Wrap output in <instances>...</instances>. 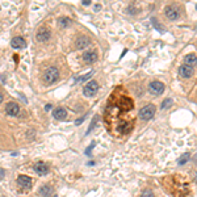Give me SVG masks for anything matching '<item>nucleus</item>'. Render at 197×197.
<instances>
[{"mask_svg": "<svg viewBox=\"0 0 197 197\" xmlns=\"http://www.w3.org/2000/svg\"><path fill=\"white\" fill-rule=\"evenodd\" d=\"M163 185L174 197H188L191 193V181L181 174H174L164 177Z\"/></svg>", "mask_w": 197, "mask_h": 197, "instance_id": "2", "label": "nucleus"}, {"mask_svg": "<svg viewBox=\"0 0 197 197\" xmlns=\"http://www.w3.org/2000/svg\"><path fill=\"white\" fill-rule=\"evenodd\" d=\"M149 91L151 95H162L163 91H164V85L163 83H160V82H152V83H150L149 85Z\"/></svg>", "mask_w": 197, "mask_h": 197, "instance_id": "7", "label": "nucleus"}, {"mask_svg": "<svg viewBox=\"0 0 197 197\" xmlns=\"http://www.w3.org/2000/svg\"><path fill=\"white\" fill-rule=\"evenodd\" d=\"M100 8H101V5H99V4H97V5L95 7V11H100Z\"/></svg>", "mask_w": 197, "mask_h": 197, "instance_id": "28", "label": "nucleus"}, {"mask_svg": "<svg viewBox=\"0 0 197 197\" xmlns=\"http://www.w3.org/2000/svg\"><path fill=\"white\" fill-rule=\"evenodd\" d=\"M3 101V96H2V94H0V103Z\"/></svg>", "mask_w": 197, "mask_h": 197, "instance_id": "29", "label": "nucleus"}, {"mask_svg": "<svg viewBox=\"0 0 197 197\" xmlns=\"http://www.w3.org/2000/svg\"><path fill=\"white\" fill-rule=\"evenodd\" d=\"M50 38V30L48 28H41L37 32V41L38 42H45Z\"/></svg>", "mask_w": 197, "mask_h": 197, "instance_id": "9", "label": "nucleus"}, {"mask_svg": "<svg viewBox=\"0 0 197 197\" xmlns=\"http://www.w3.org/2000/svg\"><path fill=\"white\" fill-rule=\"evenodd\" d=\"M75 44H76L78 49H83V48H85V46H88L89 44H91V39H89L88 37H79Z\"/></svg>", "mask_w": 197, "mask_h": 197, "instance_id": "16", "label": "nucleus"}, {"mask_svg": "<svg viewBox=\"0 0 197 197\" xmlns=\"http://www.w3.org/2000/svg\"><path fill=\"white\" fill-rule=\"evenodd\" d=\"M84 118L85 117H82V118H79V120H76V121H75V124H76V125H80L82 122H83V121H84Z\"/></svg>", "mask_w": 197, "mask_h": 197, "instance_id": "25", "label": "nucleus"}, {"mask_svg": "<svg viewBox=\"0 0 197 197\" xmlns=\"http://www.w3.org/2000/svg\"><path fill=\"white\" fill-rule=\"evenodd\" d=\"M11 45L15 49H24L25 48V41L21 37H15L11 41Z\"/></svg>", "mask_w": 197, "mask_h": 197, "instance_id": "14", "label": "nucleus"}, {"mask_svg": "<svg viewBox=\"0 0 197 197\" xmlns=\"http://www.w3.org/2000/svg\"><path fill=\"white\" fill-rule=\"evenodd\" d=\"M5 112H7V114H9V116H17L20 112V106L17 105L16 103H8L5 106Z\"/></svg>", "mask_w": 197, "mask_h": 197, "instance_id": "10", "label": "nucleus"}, {"mask_svg": "<svg viewBox=\"0 0 197 197\" xmlns=\"http://www.w3.org/2000/svg\"><path fill=\"white\" fill-rule=\"evenodd\" d=\"M141 197H155V195H154L152 191H150V189H145V191L142 192Z\"/></svg>", "mask_w": 197, "mask_h": 197, "instance_id": "21", "label": "nucleus"}, {"mask_svg": "<svg viewBox=\"0 0 197 197\" xmlns=\"http://www.w3.org/2000/svg\"><path fill=\"white\" fill-rule=\"evenodd\" d=\"M89 3H91V2H89V0H84V2H83V4H84V5H89Z\"/></svg>", "mask_w": 197, "mask_h": 197, "instance_id": "26", "label": "nucleus"}, {"mask_svg": "<svg viewBox=\"0 0 197 197\" xmlns=\"http://www.w3.org/2000/svg\"><path fill=\"white\" fill-rule=\"evenodd\" d=\"M184 62L185 64H188V66H196L197 64V57L195 54H188L187 57L184 58Z\"/></svg>", "mask_w": 197, "mask_h": 197, "instance_id": "17", "label": "nucleus"}, {"mask_svg": "<svg viewBox=\"0 0 197 197\" xmlns=\"http://www.w3.org/2000/svg\"><path fill=\"white\" fill-rule=\"evenodd\" d=\"M45 109H46V110H50V109H51V105H50V104H48V105L45 106Z\"/></svg>", "mask_w": 197, "mask_h": 197, "instance_id": "27", "label": "nucleus"}, {"mask_svg": "<svg viewBox=\"0 0 197 197\" xmlns=\"http://www.w3.org/2000/svg\"><path fill=\"white\" fill-rule=\"evenodd\" d=\"M17 183H19V185L21 188L24 189H30L32 185H33V181H32V179L29 176H25V175H21L17 179Z\"/></svg>", "mask_w": 197, "mask_h": 197, "instance_id": "8", "label": "nucleus"}, {"mask_svg": "<svg viewBox=\"0 0 197 197\" xmlns=\"http://www.w3.org/2000/svg\"><path fill=\"white\" fill-rule=\"evenodd\" d=\"M155 112H156L155 105H154V104H149V105H145L141 109V112H139V117H141L142 120L147 121V120H150V118L154 117Z\"/></svg>", "mask_w": 197, "mask_h": 197, "instance_id": "4", "label": "nucleus"}, {"mask_svg": "<svg viewBox=\"0 0 197 197\" xmlns=\"http://www.w3.org/2000/svg\"><path fill=\"white\" fill-rule=\"evenodd\" d=\"M189 160V154L187 152V154H183V155L179 158V164H180V166H183V164H185Z\"/></svg>", "mask_w": 197, "mask_h": 197, "instance_id": "19", "label": "nucleus"}, {"mask_svg": "<svg viewBox=\"0 0 197 197\" xmlns=\"http://www.w3.org/2000/svg\"><path fill=\"white\" fill-rule=\"evenodd\" d=\"M164 15H166L167 19H168V20H171V21H175V20H177L179 17H180L179 9H177L175 5H170V7H167V8L164 9Z\"/></svg>", "mask_w": 197, "mask_h": 197, "instance_id": "6", "label": "nucleus"}, {"mask_svg": "<svg viewBox=\"0 0 197 197\" xmlns=\"http://www.w3.org/2000/svg\"><path fill=\"white\" fill-rule=\"evenodd\" d=\"M51 193V187L50 185H44V187H41V189H39V195L41 196H48Z\"/></svg>", "mask_w": 197, "mask_h": 197, "instance_id": "18", "label": "nucleus"}, {"mask_svg": "<svg viewBox=\"0 0 197 197\" xmlns=\"http://www.w3.org/2000/svg\"><path fill=\"white\" fill-rule=\"evenodd\" d=\"M59 76V72L55 67H49L44 74V80L46 84H53L54 82H57V79Z\"/></svg>", "mask_w": 197, "mask_h": 197, "instance_id": "3", "label": "nucleus"}, {"mask_svg": "<svg viewBox=\"0 0 197 197\" xmlns=\"http://www.w3.org/2000/svg\"><path fill=\"white\" fill-rule=\"evenodd\" d=\"M83 59L85 63H95L96 59H97V54L95 51H88L83 55Z\"/></svg>", "mask_w": 197, "mask_h": 197, "instance_id": "13", "label": "nucleus"}, {"mask_svg": "<svg viewBox=\"0 0 197 197\" xmlns=\"http://www.w3.org/2000/svg\"><path fill=\"white\" fill-rule=\"evenodd\" d=\"M94 146H95V143H91V146L85 150V155H91V151H92V147H94Z\"/></svg>", "mask_w": 197, "mask_h": 197, "instance_id": "24", "label": "nucleus"}, {"mask_svg": "<svg viewBox=\"0 0 197 197\" xmlns=\"http://www.w3.org/2000/svg\"><path fill=\"white\" fill-rule=\"evenodd\" d=\"M92 75H94V71H91V72H88L87 75H84L83 78H80V79H76V80H75V82H79V80H87V79H89V78L92 76Z\"/></svg>", "mask_w": 197, "mask_h": 197, "instance_id": "23", "label": "nucleus"}, {"mask_svg": "<svg viewBox=\"0 0 197 197\" xmlns=\"http://www.w3.org/2000/svg\"><path fill=\"white\" fill-rule=\"evenodd\" d=\"M97 88H99V85H97V83H96L95 80L88 82V83L84 85V89H83L84 96H87V97H91V96H94L96 92H97Z\"/></svg>", "mask_w": 197, "mask_h": 197, "instance_id": "5", "label": "nucleus"}, {"mask_svg": "<svg viewBox=\"0 0 197 197\" xmlns=\"http://www.w3.org/2000/svg\"><path fill=\"white\" fill-rule=\"evenodd\" d=\"M179 74H180L183 78H191L193 75V69L191 66H188V64H181V66L179 67Z\"/></svg>", "mask_w": 197, "mask_h": 197, "instance_id": "11", "label": "nucleus"}, {"mask_svg": "<svg viewBox=\"0 0 197 197\" xmlns=\"http://www.w3.org/2000/svg\"><path fill=\"white\" fill-rule=\"evenodd\" d=\"M196 180H197V174H196Z\"/></svg>", "mask_w": 197, "mask_h": 197, "instance_id": "30", "label": "nucleus"}, {"mask_svg": "<svg viewBox=\"0 0 197 197\" xmlns=\"http://www.w3.org/2000/svg\"><path fill=\"white\" fill-rule=\"evenodd\" d=\"M171 104H172V100H171V99H166V100H164V101L162 103V109H166L167 106L171 105Z\"/></svg>", "mask_w": 197, "mask_h": 197, "instance_id": "22", "label": "nucleus"}, {"mask_svg": "<svg viewBox=\"0 0 197 197\" xmlns=\"http://www.w3.org/2000/svg\"><path fill=\"white\" fill-rule=\"evenodd\" d=\"M70 23H71V20L69 19V17H63V19H59L60 26H69Z\"/></svg>", "mask_w": 197, "mask_h": 197, "instance_id": "20", "label": "nucleus"}, {"mask_svg": "<svg viewBox=\"0 0 197 197\" xmlns=\"http://www.w3.org/2000/svg\"><path fill=\"white\" fill-rule=\"evenodd\" d=\"M53 197H58V196H53Z\"/></svg>", "mask_w": 197, "mask_h": 197, "instance_id": "31", "label": "nucleus"}, {"mask_svg": "<svg viewBox=\"0 0 197 197\" xmlns=\"http://www.w3.org/2000/svg\"><path fill=\"white\" fill-rule=\"evenodd\" d=\"M66 116H67V113L63 108H55L53 110V117H54L55 120H63V118H66Z\"/></svg>", "mask_w": 197, "mask_h": 197, "instance_id": "15", "label": "nucleus"}, {"mask_svg": "<svg viewBox=\"0 0 197 197\" xmlns=\"http://www.w3.org/2000/svg\"><path fill=\"white\" fill-rule=\"evenodd\" d=\"M137 112L133 99L122 85L110 94L104 110V122L113 137L124 138L133 130Z\"/></svg>", "mask_w": 197, "mask_h": 197, "instance_id": "1", "label": "nucleus"}, {"mask_svg": "<svg viewBox=\"0 0 197 197\" xmlns=\"http://www.w3.org/2000/svg\"><path fill=\"white\" fill-rule=\"evenodd\" d=\"M33 170L35 171V174H38V175H46V174L49 172L48 164H46V163H42V162L35 163L34 167H33Z\"/></svg>", "mask_w": 197, "mask_h": 197, "instance_id": "12", "label": "nucleus"}]
</instances>
